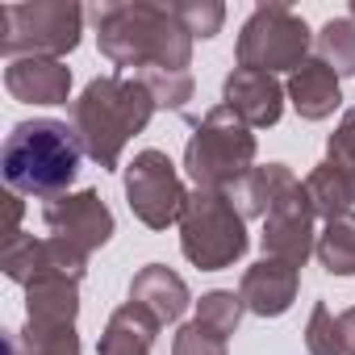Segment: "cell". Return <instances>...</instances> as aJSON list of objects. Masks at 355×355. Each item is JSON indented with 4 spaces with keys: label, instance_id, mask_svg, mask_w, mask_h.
Segmentation results:
<instances>
[{
    "label": "cell",
    "instance_id": "6da1fadb",
    "mask_svg": "<svg viewBox=\"0 0 355 355\" xmlns=\"http://www.w3.org/2000/svg\"><path fill=\"white\" fill-rule=\"evenodd\" d=\"M96 46L101 55L134 76L146 71H189L193 38L175 21L171 5H146V0H101L92 9Z\"/></svg>",
    "mask_w": 355,
    "mask_h": 355
},
{
    "label": "cell",
    "instance_id": "7a4b0ae2",
    "mask_svg": "<svg viewBox=\"0 0 355 355\" xmlns=\"http://www.w3.org/2000/svg\"><path fill=\"white\" fill-rule=\"evenodd\" d=\"M155 96L138 76H96L76 101H71V125L80 134L84 155L113 171L121 163V150L134 134L146 130V121L155 117Z\"/></svg>",
    "mask_w": 355,
    "mask_h": 355
},
{
    "label": "cell",
    "instance_id": "3957f363",
    "mask_svg": "<svg viewBox=\"0 0 355 355\" xmlns=\"http://www.w3.org/2000/svg\"><path fill=\"white\" fill-rule=\"evenodd\" d=\"M80 159L84 146L76 125L55 117H30L9 130L5 150H0V171H5L9 193L55 201L80 175Z\"/></svg>",
    "mask_w": 355,
    "mask_h": 355
},
{
    "label": "cell",
    "instance_id": "277c9868",
    "mask_svg": "<svg viewBox=\"0 0 355 355\" xmlns=\"http://www.w3.org/2000/svg\"><path fill=\"white\" fill-rule=\"evenodd\" d=\"M255 150L259 146H255L251 125L239 121L226 105H214L184 146V171H189L193 189L230 193L255 167Z\"/></svg>",
    "mask_w": 355,
    "mask_h": 355
},
{
    "label": "cell",
    "instance_id": "5b68a950",
    "mask_svg": "<svg viewBox=\"0 0 355 355\" xmlns=\"http://www.w3.org/2000/svg\"><path fill=\"white\" fill-rule=\"evenodd\" d=\"M247 218L230 201V193H209L193 189L189 205L180 214V251L193 268L201 272H222L234 268L247 255Z\"/></svg>",
    "mask_w": 355,
    "mask_h": 355
},
{
    "label": "cell",
    "instance_id": "8992f818",
    "mask_svg": "<svg viewBox=\"0 0 355 355\" xmlns=\"http://www.w3.org/2000/svg\"><path fill=\"white\" fill-rule=\"evenodd\" d=\"M84 9L76 0H34L0 9V51L5 59H63L80 46Z\"/></svg>",
    "mask_w": 355,
    "mask_h": 355
},
{
    "label": "cell",
    "instance_id": "52a82bcc",
    "mask_svg": "<svg viewBox=\"0 0 355 355\" xmlns=\"http://www.w3.org/2000/svg\"><path fill=\"white\" fill-rule=\"evenodd\" d=\"M309 46H313V34L301 13H293L288 5H259L239 30L234 59L247 71H268V76L288 71L293 76L309 59Z\"/></svg>",
    "mask_w": 355,
    "mask_h": 355
},
{
    "label": "cell",
    "instance_id": "ba28073f",
    "mask_svg": "<svg viewBox=\"0 0 355 355\" xmlns=\"http://www.w3.org/2000/svg\"><path fill=\"white\" fill-rule=\"evenodd\" d=\"M125 201H130V214L146 230H167L171 222H180V214L189 205L180 167L155 146L138 150L134 163L125 167Z\"/></svg>",
    "mask_w": 355,
    "mask_h": 355
},
{
    "label": "cell",
    "instance_id": "9c48e42d",
    "mask_svg": "<svg viewBox=\"0 0 355 355\" xmlns=\"http://www.w3.org/2000/svg\"><path fill=\"white\" fill-rule=\"evenodd\" d=\"M318 214H313V205H309V197H305V189L301 184H293L272 209H268V218H263V234H259V243H263V255H272V259H284V263H293V268H301L313 251H318Z\"/></svg>",
    "mask_w": 355,
    "mask_h": 355
},
{
    "label": "cell",
    "instance_id": "30bf717a",
    "mask_svg": "<svg viewBox=\"0 0 355 355\" xmlns=\"http://www.w3.org/2000/svg\"><path fill=\"white\" fill-rule=\"evenodd\" d=\"M42 222H46V230H51L55 239H67V243L84 247L88 255L101 251V247L113 239V230H117L113 209H109V205L101 201V193H92V189L63 193V197L46 201V205H42Z\"/></svg>",
    "mask_w": 355,
    "mask_h": 355
},
{
    "label": "cell",
    "instance_id": "8fae6325",
    "mask_svg": "<svg viewBox=\"0 0 355 355\" xmlns=\"http://www.w3.org/2000/svg\"><path fill=\"white\" fill-rule=\"evenodd\" d=\"M284 101H288L284 84H280L276 76H268V71L234 67V71L226 76V84H222V105H226L239 121H247L251 130L276 125L280 113H284Z\"/></svg>",
    "mask_w": 355,
    "mask_h": 355
},
{
    "label": "cell",
    "instance_id": "7c38bea8",
    "mask_svg": "<svg viewBox=\"0 0 355 355\" xmlns=\"http://www.w3.org/2000/svg\"><path fill=\"white\" fill-rule=\"evenodd\" d=\"M297 288H301V268H293L284 259H272V255L251 263L239 280V297H243L247 313H255V318L288 313L293 301H297Z\"/></svg>",
    "mask_w": 355,
    "mask_h": 355
},
{
    "label": "cell",
    "instance_id": "4fadbf2b",
    "mask_svg": "<svg viewBox=\"0 0 355 355\" xmlns=\"http://www.w3.org/2000/svg\"><path fill=\"white\" fill-rule=\"evenodd\" d=\"M5 88L21 105H67L71 67L63 59H13L5 67Z\"/></svg>",
    "mask_w": 355,
    "mask_h": 355
},
{
    "label": "cell",
    "instance_id": "5bb4252c",
    "mask_svg": "<svg viewBox=\"0 0 355 355\" xmlns=\"http://www.w3.org/2000/svg\"><path fill=\"white\" fill-rule=\"evenodd\" d=\"M130 301L146 305L163 326L167 322H180L193 305V293L184 284V276H175L167 263H146L138 268V276L130 280Z\"/></svg>",
    "mask_w": 355,
    "mask_h": 355
},
{
    "label": "cell",
    "instance_id": "9a60e30c",
    "mask_svg": "<svg viewBox=\"0 0 355 355\" xmlns=\"http://www.w3.org/2000/svg\"><path fill=\"white\" fill-rule=\"evenodd\" d=\"M284 92H288V105L297 109V117H305V121H326V117L343 105L338 76H334L322 59H305V63L288 76Z\"/></svg>",
    "mask_w": 355,
    "mask_h": 355
},
{
    "label": "cell",
    "instance_id": "2e32d148",
    "mask_svg": "<svg viewBox=\"0 0 355 355\" xmlns=\"http://www.w3.org/2000/svg\"><path fill=\"white\" fill-rule=\"evenodd\" d=\"M159 326L163 322L146 305L125 301V305L113 309V318H109V326H105V334L96 343V355H150Z\"/></svg>",
    "mask_w": 355,
    "mask_h": 355
},
{
    "label": "cell",
    "instance_id": "e0dca14e",
    "mask_svg": "<svg viewBox=\"0 0 355 355\" xmlns=\"http://www.w3.org/2000/svg\"><path fill=\"white\" fill-rule=\"evenodd\" d=\"M293 184H301L297 175L284 167V163H268V167H251L243 180L230 189V201L239 205V214L243 218H268V209L293 189Z\"/></svg>",
    "mask_w": 355,
    "mask_h": 355
},
{
    "label": "cell",
    "instance_id": "ac0fdd59",
    "mask_svg": "<svg viewBox=\"0 0 355 355\" xmlns=\"http://www.w3.org/2000/svg\"><path fill=\"white\" fill-rule=\"evenodd\" d=\"M301 189H305V197H309V205H313V214L318 218H343V214H351V205H355V175L351 171H343L338 163H330V159H322L305 180H301Z\"/></svg>",
    "mask_w": 355,
    "mask_h": 355
},
{
    "label": "cell",
    "instance_id": "d6986e66",
    "mask_svg": "<svg viewBox=\"0 0 355 355\" xmlns=\"http://www.w3.org/2000/svg\"><path fill=\"white\" fill-rule=\"evenodd\" d=\"M76 313H80V284H71V280H34L26 288V322L76 326Z\"/></svg>",
    "mask_w": 355,
    "mask_h": 355
},
{
    "label": "cell",
    "instance_id": "ffe728a7",
    "mask_svg": "<svg viewBox=\"0 0 355 355\" xmlns=\"http://www.w3.org/2000/svg\"><path fill=\"white\" fill-rule=\"evenodd\" d=\"M5 355H80L76 326L26 322V330H5Z\"/></svg>",
    "mask_w": 355,
    "mask_h": 355
},
{
    "label": "cell",
    "instance_id": "44dd1931",
    "mask_svg": "<svg viewBox=\"0 0 355 355\" xmlns=\"http://www.w3.org/2000/svg\"><path fill=\"white\" fill-rule=\"evenodd\" d=\"M84 272H88V251L84 247H76L67 239H55V234L51 239H38V259H34L30 284L34 280H71V284H80Z\"/></svg>",
    "mask_w": 355,
    "mask_h": 355
},
{
    "label": "cell",
    "instance_id": "7402d4cb",
    "mask_svg": "<svg viewBox=\"0 0 355 355\" xmlns=\"http://www.w3.org/2000/svg\"><path fill=\"white\" fill-rule=\"evenodd\" d=\"M318 263L330 272V276H355V209L343 214V218H330L318 234Z\"/></svg>",
    "mask_w": 355,
    "mask_h": 355
},
{
    "label": "cell",
    "instance_id": "603a6c76",
    "mask_svg": "<svg viewBox=\"0 0 355 355\" xmlns=\"http://www.w3.org/2000/svg\"><path fill=\"white\" fill-rule=\"evenodd\" d=\"M313 51L338 80H351L355 76V21L330 17L322 26V34H313Z\"/></svg>",
    "mask_w": 355,
    "mask_h": 355
},
{
    "label": "cell",
    "instance_id": "cb8c5ba5",
    "mask_svg": "<svg viewBox=\"0 0 355 355\" xmlns=\"http://www.w3.org/2000/svg\"><path fill=\"white\" fill-rule=\"evenodd\" d=\"M243 313H247V305H243V297L230 293V288H214V293H205V297L197 301V322L209 326V330H218L222 338H230V334L239 330Z\"/></svg>",
    "mask_w": 355,
    "mask_h": 355
},
{
    "label": "cell",
    "instance_id": "d4e9b609",
    "mask_svg": "<svg viewBox=\"0 0 355 355\" xmlns=\"http://www.w3.org/2000/svg\"><path fill=\"white\" fill-rule=\"evenodd\" d=\"M305 347H309V355H347L343 322L334 318V309L326 301H318L309 322H305Z\"/></svg>",
    "mask_w": 355,
    "mask_h": 355
},
{
    "label": "cell",
    "instance_id": "484cf974",
    "mask_svg": "<svg viewBox=\"0 0 355 355\" xmlns=\"http://www.w3.org/2000/svg\"><path fill=\"white\" fill-rule=\"evenodd\" d=\"M171 13L189 30V38H218L226 26V5L218 0H175Z\"/></svg>",
    "mask_w": 355,
    "mask_h": 355
},
{
    "label": "cell",
    "instance_id": "4316f807",
    "mask_svg": "<svg viewBox=\"0 0 355 355\" xmlns=\"http://www.w3.org/2000/svg\"><path fill=\"white\" fill-rule=\"evenodd\" d=\"M138 80L150 88L159 109H184V101H193V71H146Z\"/></svg>",
    "mask_w": 355,
    "mask_h": 355
},
{
    "label": "cell",
    "instance_id": "83f0119b",
    "mask_svg": "<svg viewBox=\"0 0 355 355\" xmlns=\"http://www.w3.org/2000/svg\"><path fill=\"white\" fill-rule=\"evenodd\" d=\"M226 343H230V338H222L218 330H209V326H201V322L193 318V322H184L180 330H175L171 355H226Z\"/></svg>",
    "mask_w": 355,
    "mask_h": 355
},
{
    "label": "cell",
    "instance_id": "f1b7e54d",
    "mask_svg": "<svg viewBox=\"0 0 355 355\" xmlns=\"http://www.w3.org/2000/svg\"><path fill=\"white\" fill-rule=\"evenodd\" d=\"M34 259H38V239L34 234H13L5 239V251H0V268H5L9 280H17L21 288L34 276Z\"/></svg>",
    "mask_w": 355,
    "mask_h": 355
},
{
    "label": "cell",
    "instance_id": "f546056e",
    "mask_svg": "<svg viewBox=\"0 0 355 355\" xmlns=\"http://www.w3.org/2000/svg\"><path fill=\"white\" fill-rule=\"evenodd\" d=\"M326 159L355 175V109H347L343 121L334 125V134H330V142H326Z\"/></svg>",
    "mask_w": 355,
    "mask_h": 355
},
{
    "label": "cell",
    "instance_id": "4dcf8cb0",
    "mask_svg": "<svg viewBox=\"0 0 355 355\" xmlns=\"http://www.w3.org/2000/svg\"><path fill=\"white\" fill-rule=\"evenodd\" d=\"M338 322H343V338H347V355H355V305H351L347 313H338Z\"/></svg>",
    "mask_w": 355,
    "mask_h": 355
},
{
    "label": "cell",
    "instance_id": "1f68e13d",
    "mask_svg": "<svg viewBox=\"0 0 355 355\" xmlns=\"http://www.w3.org/2000/svg\"><path fill=\"white\" fill-rule=\"evenodd\" d=\"M347 17H351V21H355V0H351V13H347Z\"/></svg>",
    "mask_w": 355,
    "mask_h": 355
}]
</instances>
